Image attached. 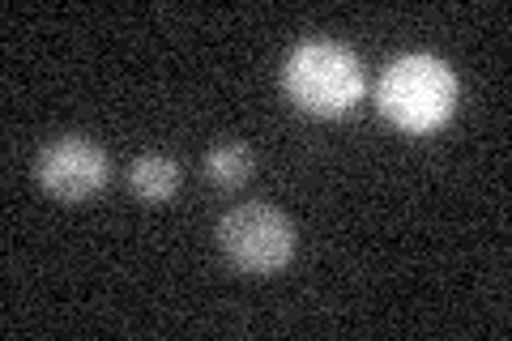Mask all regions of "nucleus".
<instances>
[{
  "label": "nucleus",
  "mask_w": 512,
  "mask_h": 341,
  "mask_svg": "<svg viewBox=\"0 0 512 341\" xmlns=\"http://www.w3.org/2000/svg\"><path fill=\"white\" fill-rule=\"evenodd\" d=\"M282 90L308 116H342L363 94V64L342 43H299L282 64Z\"/></svg>",
  "instance_id": "f257e3e1"
},
{
  "label": "nucleus",
  "mask_w": 512,
  "mask_h": 341,
  "mask_svg": "<svg viewBox=\"0 0 512 341\" xmlns=\"http://www.w3.org/2000/svg\"><path fill=\"white\" fill-rule=\"evenodd\" d=\"M457 107V73L436 56H402L380 77V111L406 133H431Z\"/></svg>",
  "instance_id": "f03ea898"
},
{
  "label": "nucleus",
  "mask_w": 512,
  "mask_h": 341,
  "mask_svg": "<svg viewBox=\"0 0 512 341\" xmlns=\"http://www.w3.org/2000/svg\"><path fill=\"white\" fill-rule=\"evenodd\" d=\"M218 248L239 273H278L295 256V226L274 205H235L218 222Z\"/></svg>",
  "instance_id": "7ed1b4c3"
},
{
  "label": "nucleus",
  "mask_w": 512,
  "mask_h": 341,
  "mask_svg": "<svg viewBox=\"0 0 512 341\" xmlns=\"http://www.w3.org/2000/svg\"><path fill=\"white\" fill-rule=\"evenodd\" d=\"M39 184L60 201H86L107 184V154L90 137H60L35 162Z\"/></svg>",
  "instance_id": "20e7f679"
},
{
  "label": "nucleus",
  "mask_w": 512,
  "mask_h": 341,
  "mask_svg": "<svg viewBox=\"0 0 512 341\" xmlns=\"http://www.w3.org/2000/svg\"><path fill=\"white\" fill-rule=\"evenodd\" d=\"M128 188H133L141 201L158 205V201L175 197V188H180V167L163 154H141V158L128 162Z\"/></svg>",
  "instance_id": "39448f33"
},
{
  "label": "nucleus",
  "mask_w": 512,
  "mask_h": 341,
  "mask_svg": "<svg viewBox=\"0 0 512 341\" xmlns=\"http://www.w3.org/2000/svg\"><path fill=\"white\" fill-rule=\"evenodd\" d=\"M252 167H256V158H252V150L244 141L214 145L210 158H205V175H210L214 184H222V188H239L252 175Z\"/></svg>",
  "instance_id": "423d86ee"
}]
</instances>
